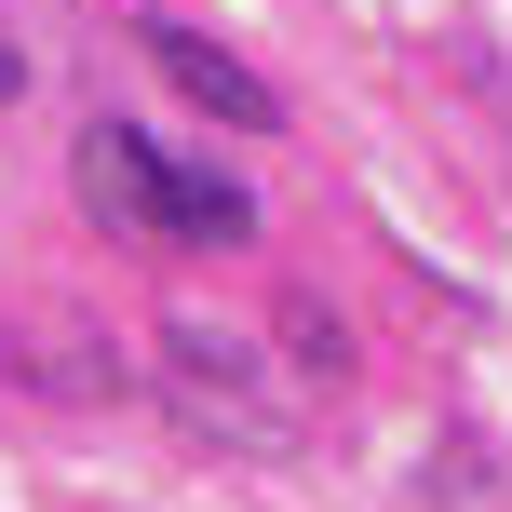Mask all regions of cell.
Wrapping results in <instances>:
<instances>
[{
	"label": "cell",
	"mask_w": 512,
	"mask_h": 512,
	"mask_svg": "<svg viewBox=\"0 0 512 512\" xmlns=\"http://www.w3.org/2000/svg\"><path fill=\"white\" fill-rule=\"evenodd\" d=\"M68 189H81V216H95V230H122V243H176V256H203V243H243V230H256L243 176L176 162L162 135L108 122V108L68 135Z\"/></svg>",
	"instance_id": "6da1fadb"
},
{
	"label": "cell",
	"mask_w": 512,
	"mask_h": 512,
	"mask_svg": "<svg viewBox=\"0 0 512 512\" xmlns=\"http://www.w3.org/2000/svg\"><path fill=\"white\" fill-rule=\"evenodd\" d=\"M135 41L162 54V81H176L189 108H216V122H243V135H270V122H283V95L243 68V54H216L203 27H176V14H135Z\"/></svg>",
	"instance_id": "7a4b0ae2"
},
{
	"label": "cell",
	"mask_w": 512,
	"mask_h": 512,
	"mask_svg": "<svg viewBox=\"0 0 512 512\" xmlns=\"http://www.w3.org/2000/svg\"><path fill=\"white\" fill-rule=\"evenodd\" d=\"M0 95H27V54H14V41H0Z\"/></svg>",
	"instance_id": "3957f363"
}]
</instances>
